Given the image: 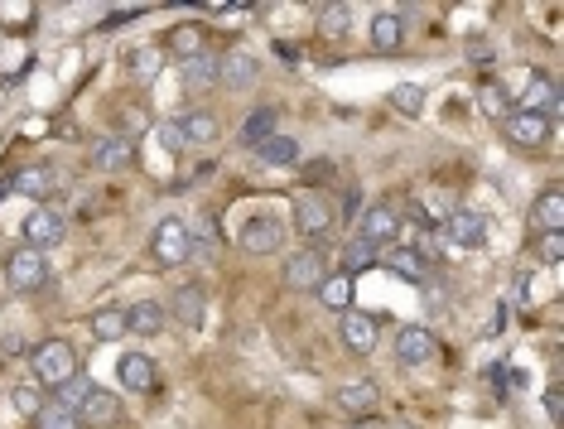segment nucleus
<instances>
[{
	"label": "nucleus",
	"instance_id": "1",
	"mask_svg": "<svg viewBox=\"0 0 564 429\" xmlns=\"http://www.w3.org/2000/svg\"><path fill=\"white\" fill-rule=\"evenodd\" d=\"M29 372H34V386L58 391L68 376H78V352H73L68 338H44L39 348L29 352Z\"/></svg>",
	"mask_w": 564,
	"mask_h": 429
},
{
	"label": "nucleus",
	"instance_id": "2",
	"mask_svg": "<svg viewBox=\"0 0 564 429\" xmlns=\"http://www.w3.org/2000/svg\"><path fill=\"white\" fill-rule=\"evenodd\" d=\"M44 280H49V256H44V251L20 246V251L5 256V290H10V295H34Z\"/></svg>",
	"mask_w": 564,
	"mask_h": 429
},
{
	"label": "nucleus",
	"instance_id": "3",
	"mask_svg": "<svg viewBox=\"0 0 564 429\" xmlns=\"http://www.w3.org/2000/svg\"><path fill=\"white\" fill-rule=\"evenodd\" d=\"M295 232L304 237V242H323L328 232H333V217H338V208L323 198V193H295Z\"/></svg>",
	"mask_w": 564,
	"mask_h": 429
},
{
	"label": "nucleus",
	"instance_id": "4",
	"mask_svg": "<svg viewBox=\"0 0 564 429\" xmlns=\"http://www.w3.org/2000/svg\"><path fill=\"white\" fill-rule=\"evenodd\" d=\"M280 246H285V222H280V213L261 208V213L246 217V227H242V251L246 256H275Z\"/></svg>",
	"mask_w": 564,
	"mask_h": 429
},
{
	"label": "nucleus",
	"instance_id": "5",
	"mask_svg": "<svg viewBox=\"0 0 564 429\" xmlns=\"http://www.w3.org/2000/svg\"><path fill=\"white\" fill-rule=\"evenodd\" d=\"M323 275H328V261H323L319 246H299L295 256H285V285L290 290H319Z\"/></svg>",
	"mask_w": 564,
	"mask_h": 429
},
{
	"label": "nucleus",
	"instance_id": "6",
	"mask_svg": "<svg viewBox=\"0 0 564 429\" xmlns=\"http://www.w3.org/2000/svg\"><path fill=\"white\" fill-rule=\"evenodd\" d=\"M396 237H401V217H396V208H386V203L367 208V213H362V222H357V242L372 246V251L391 246Z\"/></svg>",
	"mask_w": 564,
	"mask_h": 429
},
{
	"label": "nucleus",
	"instance_id": "7",
	"mask_svg": "<svg viewBox=\"0 0 564 429\" xmlns=\"http://www.w3.org/2000/svg\"><path fill=\"white\" fill-rule=\"evenodd\" d=\"M150 256H155L160 266H179V261H188V222L184 217H164L160 227H155Z\"/></svg>",
	"mask_w": 564,
	"mask_h": 429
},
{
	"label": "nucleus",
	"instance_id": "8",
	"mask_svg": "<svg viewBox=\"0 0 564 429\" xmlns=\"http://www.w3.org/2000/svg\"><path fill=\"white\" fill-rule=\"evenodd\" d=\"M502 131H507L511 145H521V150H536V145H545V140H550L555 121H550V116H540V111H511L507 121H502Z\"/></svg>",
	"mask_w": 564,
	"mask_h": 429
},
{
	"label": "nucleus",
	"instance_id": "9",
	"mask_svg": "<svg viewBox=\"0 0 564 429\" xmlns=\"http://www.w3.org/2000/svg\"><path fill=\"white\" fill-rule=\"evenodd\" d=\"M487 217L478 213V208H458V213L444 217V242L449 246H468V251H478V246L487 242Z\"/></svg>",
	"mask_w": 564,
	"mask_h": 429
},
{
	"label": "nucleus",
	"instance_id": "10",
	"mask_svg": "<svg viewBox=\"0 0 564 429\" xmlns=\"http://www.w3.org/2000/svg\"><path fill=\"white\" fill-rule=\"evenodd\" d=\"M20 232H25V246L44 251V246H58V242H63L68 222H63V213H58V208H29V217L20 222Z\"/></svg>",
	"mask_w": 564,
	"mask_h": 429
},
{
	"label": "nucleus",
	"instance_id": "11",
	"mask_svg": "<svg viewBox=\"0 0 564 429\" xmlns=\"http://www.w3.org/2000/svg\"><path fill=\"white\" fill-rule=\"evenodd\" d=\"M131 160H135L131 135H107V140H97V145L87 150V164H92L97 174H121V169H131Z\"/></svg>",
	"mask_w": 564,
	"mask_h": 429
},
{
	"label": "nucleus",
	"instance_id": "12",
	"mask_svg": "<svg viewBox=\"0 0 564 429\" xmlns=\"http://www.w3.org/2000/svg\"><path fill=\"white\" fill-rule=\"evenodd\" d=\"M169 314H174V323H179L184 333H203V323H208V290H203V285H184V290H174Z\"/></svg>",
	"mask_w": 564,
	"mask_h": 429
},
{
	"label": "nucleus",
	"instance_id": "13",
	"mask_svg": "<svg viewBox=\"0 0 564 429\" xmlns=\"http://www.w3.org/2000/svg\"><path fill=\"white\" fill-rule=\"evenodd\" d=\"M261 73V58L251 54V49H232V54L217 58V87H232V92H242L251 87Z\"/></svg>",
	"mask_w": 564,
	"mask_h": 429
},
{
	"label": "nucleus",
	"instance_id": "14",
	"mask_svg": "<svg viewBox=\"0 0 564 429\" xmlns=\"http://www.w3.org/2000/svg\"><path fill=\"white\" fill-rule=\"evenodd\" d=\"M430 357H434V333L425 323H405L396 333V362L401 367H425Z\"/></svg>",
	"mask_w": 564,
	"mask_h": 429
},
{
	"label": "nucleus",
	"instance_id": "15",
	"mask_svg": "<svg viewBox=\"0 0 564 429\" xmlns=\"http://www.w3.org/2000/svg\"><path fill=\"white\" fill-rule=\"evenodd\" d=\"M78 425L82 429H111V425H121V401H116L111 391H97V386H92V396L78 405Z\"/></svg>",
	"mask_w": 564,
	"mask_h": 429
},
{
	"label": "nucleus",
	"instance_id": "16",
	"mask_svg": "<svg viewBox=\"0 0 564 429\" xmlns=\"http://www.w3.org/2000/svg\"><path fill=\"white\" fill-rule=\"evenodd\" d=\"M338 333H343V348L357 352V357H367L376 348V314H362V309H348L343 323H338Z\"/></svg>",
	"mask_w": 564,
	"mask_h": 429
},
{
	"label": "nucleus",
	"instance_id": "17",
	"mask_svg": "<svg viewBox=\"0 0 564 429\" xmlns=\"http://www.w3.org/2000/svg\"><path fill=\"white\" fill-rule=\"evenodd\" d=\"M367 39H372L376 54H396L405 39V20L396 15V10H376L372 25H367Z\"/></svg>",
	"mask_w": 564,
	"mask_h": 429
},
{
	"label": "nucleus",
	"instance_id": "18",
	"mask_svg": "<svg viewBox=\"0 0 564 429\" xmlns=\"http://www.w3.org/2000/svg\"><path fill=\"white\" fill-rule=\"evenodd\" d=\"M116 372H121V386H126V391H155V381H160L155 357H145V352H126Z\"/></svg>",
	"mask_w": 564,
	"mask_h": 429
},
{
	"label": "nucleus",
	"instance_id": "19",
	"mask_svg": "<svg viewBox=\"0 0 564 429\" xmlns=\"http://www.w3.org/2000/svg\"><path fill=\"white\" fill-rule=\"evenodd\" d=\"M164 323H169V309L155 304V299H140L135 309H126V333H145V338H160Z\"/></svg>",
	"mask_w": 564,
	"mask_h": 429
},
{
	"label": "nucleus",
	"instance_id": "20",
	"mask_svg": "<svg viewBox=\"0 0 564 429\" xmlns=\"http://www.w3.org/2000/svg\"><path fill=\"white\" fill-rule=\"evenodd\" d=\"M338 410L352 415V420L372 415L376 410V381H343V386H338Z\"/></svg>",
	"mask_w": 564,
	"mask_h": 429
},
{
	"label": "nucleus",
	"instance_id": "21",
	"mask_svg": "<svg viewBox=\"0 0 564 429\" xmlns=\"http://www.w3.org/2000/svg\"><path fill=\"white\" fill-rule=\"evenodd\" d=\"M0 193H25V198H49L54 193V169L49 164H29L15 174V184H5Z\"/></svg>",
	"mask_w": 564,
	"mask_h": 429
},
{
	"label": "nucleus",
	"instance_id": "22",
	"mask_svg": "<svg viewBox=\"0 0 564 429\" xmlns=\"http://www.w3.org/2000/svg\"><path fill=\"white\" fill-rule=\"evenodd\" d=\"M531 222H536V232H564V193L560 188H545L536 203H531Z\"/></svg>",
	"mask_w": 564,
	"mask_h": 429
},
{
	"label": "nucleus",
	"instance_id": "23",
	"mask_svg": "<svg viewBox=\"0 0 564 429\" xmlns=\"http://www.w3.org/2000/svg\"><path fill=\"white\" fill-rule=\"evenodd\" d=\"M179 78H184L188 92H213L217 87V54H198L179 63Z\"/></svg>",
	"mask_w": 564,
	"mask_h": 429
},
{
	"label": "nucleus",
	"instance_id": "24",
	"mask_svg": "<svg viewBox=\"0 0 564 429\" xmlns=\"http://www.w3.org/2000/svg\"><path fill=\"white\" fill-rule=\"evenodd\" d=\"M555 102H560L555 82L545 78V73H531V78H526V92H521V111H540V116H550Z\"/></svg>",
	"mask_w": 564,
	"mask_h": 429
},
{
	"label": "nucleus",
	"instance_id": "25",
	"mask_svg": "<svg viewBox=\"0 0 564 429\" xmlns=\"http://www.w3.org/2000/svg\"><path fill=\"white\" fill-rule=\"evenodd\" d=\"M213 256H217V222L213 217L188 222V261H213Z\"/></svg>",
	"mask_w": 564,
	"mask_h": 429
},
{
	"label": "nucleus",
	"instance_id": "26",
	"mask_svg": "<svg viewBox=\"0 0 564 429\" xmlns=\"http://www.w3.org/2000/svg\"><path fill=\"white\" fill-rule=\"evenodd\" d=\"M256 155H261V164H270V169H290V164H299V140L275 131L270 140L256 145Z\"/></svg>",
	"mask_w": 564,
	"mask_h": 429
},
{
	"label": "nucleus",
	"instance_id": "27",
	"mask_svg": "<svg viewBox=\"0 0 564 429\" xmlns=\"http://www.w3.org/2000/svg\"><path fill=\"white\" fill-rule=\"evenodd\" d=\"M314 295H319L323 309L348 314V309H352V275H343V270H338V275H323V285L314 290Z\"/></svg>",
	"mask_w": 564,
	"mask_h": 429
},
{
	"label": "nucleus",
	"instance_id": "28",
	"mask_svg": "<svg viewBox=\"0 0 564 429\" xmlns=\"http://www.w3.org/2000/svg\"><path fill=\"white\" fill-rule=\"evenodd\" d=\"M275 121H280V111H275V107H256V111H251V116L242 121V145H246V150H256L261 140H270V135H275Z\"/></svg>",
	"mask_w": 564,
	"mask_h": 429
},
{
	"label": "nucleus",
	"instance_id": "29",
	"mask_svg": "<svg viewBox=\"0 0 564 429\" xmlns=\"http://www.w3.org/2000/svg\"><path fill=\"white\" fill-rule=\"evenodd\" d=\"M179 131H184V145H208V140H217V116L213 111H184Z\"/></svg>",
	"mask_w": 564,
	"mask_h": 429
},
{
	"label": "nucleus",
	"instance_id": "30",
	"mask_svg": "<svg viewBox=\"0 0 564 429\" xmlns=\"http://www.w3.org/2000/svg\"><path fill=\"white\" fill-rule=\"evenodd\" d=\"M169 49H174V58L184 63V58L208 54V39H203V29L198 25H174L169 29Z\"/></svg>",
	"mask_w": 564,
	"mask_h": 429
},
{
	"label": "nucleus",
	"instance_id": "31",
	"mask_svg": "<svg viewBox=\"0 0 564 429\" xmlns=\"http://www.w3.org/2000/svg\"><path fill=\"white\" fill-rule=\"evenodd\" d=\"M92 338H102V343L126 338V309H116V304L97 309V314H92Z\"/></svg>",
	"mask_w": 564,
	"mask_h": 429
},
{
	"label": "nucleus",
	"instance_id": "32",
	"mask_svg": "<svg viewBox=\"0 0 564 429\" xmlns=\"http://www.w3.org/2000/svg\"><path fill=\"white\" fill-rule=\"evenodd\" d=\"M10 405H15L25 420H39V410L49 405V396H44V386H15V391H10Z\"/></svg>",
	"mask_w": 564,
	"mask_h": 429
},
{
	"label": "nucleus",
	"instance_id": "33",
	"mask_svg": "<svg viewBox=\"0 0 564 429\" xmlns=\"http://www.w3.org/2000/svg\"><path fill=\"white\" fill-rule=\"evenodd\" d=\"M34 429H82V425H78V410H68V405L49 401L44 410H39V420H34Z\"/></svg>",
	"mask_w": 564,
	"mask_h": 429
},
{
	"label": "nucleus",
	"instance_id": "34",
	"mask_svg": "<svg viewBox=\"0 0 564 429\" xmlns=\"http://www.w3.org/2000/svg\"><path fill=\"white\" fill-rule=\"evenodd\" d=\"M39 10L34 5H15V0H0V25L5 29H34Z\"/></svg>",
	"mask_w": 564,
	"mask_h": 429
},
{
	"label": "nucleus",
	"instance_id": "35",
	"mask_svg": "<svg viewBox=\"0 0 564 429\" xmlns=\"http://www.w3.org/2000/svg\"><path fill=\"white\" fill-rule=\"evenodd\" d=\"M391 102H396V111H401V116H420V111H425V87L401 82V87L391 92Z\"/></svg>",
	"mask_w": 564,
	"mask_h": 429
},
{
	"label": "nucleus",
	"instance_id": "36",
	"mask_svg": "<svg viewBox=\"0 0 564 429\" xmlns=\"http://www.w3.org/2000/svg\"><path fill=\"white\" fill-rule=\"evenodd\" d=\"M536 261L540 266H560L564 261V232H540L536 237Z\"/></svg>",
	"mask_w": 564,
	"mask_h": 429
},
{
	"label": "nucleus",
	"instance_id": "37",
	"mask_svg": "<svg viewBox=\"0 0 564 429\" xmlns=\"http://www.w3.org/2000/svg\"><path fill=\"white\" fill-rule=\"evenodd\" d=\"M87 396H92V381H87V376H68V381H63V386H58V405H68V410H78L82 401H87Z\"/></svg>",
	"mask_w": 564,
	"mask_h": 429
},
{
	"label": "nucleus",
	"instance_id": "38",
	"mask_svg": "<svg viewBox=\"0 0 564 429\" xmlns=\"http://www.w3.org/2000/svg\"><path fill=\"white\" fill-rule=\"evenodd\" d=\"M319 20H323V34H338V39H343L352 29V5H323Z\"/></svg>",
	"mask_w": 564,
	"mask_h": 429
},
{
	"label": "nucleus",
	"instance_id": "39",
	"mask_svg": "<svg viewBox=\"0 0 564 429\" xmlns=\"http://www.w3.org/2000/svg\"><path fill=\"white\" fill-rule=\"evenodd\" d=\"M126 63H131L135 78H145V82L160 73V54H155V49H135V54H126Z\"/></svg>",
	"mask_w": 564,
	"mask_h": 429
},
{
	"label": "nucleus",
	"instance_id": "40",
	"mask_svg": "<svg viewBox=\"0 0 564 429\" xmlns=\"http://www.w3.org/2000/svg\"><path fill=\"white\" fill-rule=\"evenodd\" d=\"M487 116H502V121H507L511 116V102H507V92H502V87H497V82H492V87H487Z\"/></svg>",
	"mask_w": 564,
	"mask_h": 429
},
{
	"label": "nucleus",
	"instance_id": "41",
	"mask_svg": "<svg viewBox=\"0 0 564 429\" xmlns=\"http://www.w3.org/2000/svg\"><path fill=\"white\" fill-rule=\"evenodd\" d=\"M391 270H401L405 280H420V275H425V261H410V251H396V256H391Z\"/></svg>",
	"mask_w": 564,
	"mask_h": 429
},
{
	"label": "nucleus",
	"instance_id": "42",
	"mask_svg": "<svg viewBox=\"0 0 564 429\" xmlns=\"http://www.w3.org/2000/svg\"><path fill=\"white\" fill-rule=\"evenodd\" d=\"M160 145L169 150V155H179V150H184V131H179V121H164V126H160Z\"/></svg>",
	"mask_w": 564,
	"mask_h": 429
},
{
	"label": "nucleus",
	"instance_id": "43",
	"mask_svg": "<svg viewBox=\"0 0 564 429\" xmlns=\"http://www.w3.org/2000/svg\"><path fill=\"white\" fill-rule=\"evenodd\" d=\"M372 256H376L372 246L352 242V246H348V270H343V275H352V270H362V266H367V261H372Z\"/></svg>",
	"mask_w": 564,
	"mask_h": 429
},
{
	"label": "nucleus",
	"instance_id": "44",
	"mask_svg": "<svg viewBox=\"0 0 564 429\" xmlns=\"http://www.w3.org/2000/svg\"><path fill=\"white\" fill-rule=\"evenodd\" d=\"M545 415H550V420L560 425V415H564V396H560V386H550V391H545Z\"/></svg>",
	"mask_w": 564,
	"mask_h": 429
},
{
	"label": "nucleus",
	"instance_id": "45",
	"mask_svg": "<svg viewBox=\"0 0 564 429\" xmlns=\"http://www.w3.org/2000/svg\"><path fill=\"white\" fill-rule=\"evenodd\" d=\"M348 429H386V425H381V420H376V415H362V420H352Z\"/></svg>",
	"mask_w": 564,
	"mask_h": 429
}]
</instances>
